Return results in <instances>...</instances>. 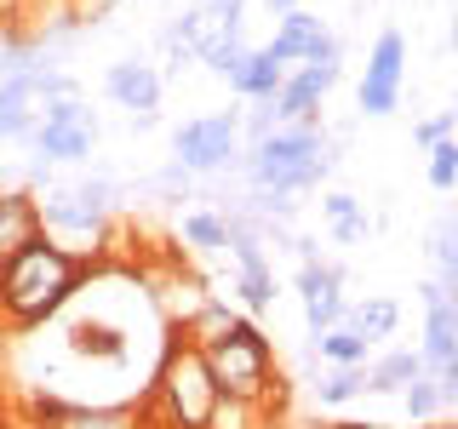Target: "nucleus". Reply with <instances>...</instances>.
Segmentation results:
<instances>
[{
    "label": "nucleus",
    "instance_id": "f257e3e1",
    "mask_svg": "<svg viewBox=\"0 0 458 429\" xmlns=\"http://www.w3.org/2000/svg\"><path fill=\"white\" fill-rule=\"evenodd\" d=\"M86 275H92L86 257L64 252L47 235H35L23 252H12L6 264H0V321L6 326H47L52 315L81 292Z\"/></svg>",
    "mask_w": 458,
    "mask_h": 429
},
{
    "label": "nucleus",
    "instance_id": "f03ea898",
    "mask_svg": "<svg viewBox=\"0 0 458 429\" xmlns=\"http://www.w3.org/2000/svg\"><path fill=\"white\" fill-rule=\"evenodd\" d=\"M333 143L321 126H276L241 149V172L258 195H304L333 172Z\"/></svg>",
    "mask_w": 458,
    "mask_h": 429
},
{
    "label": "nucleus",
    "instance_id": "7ed1b4c3",
    "mask_svg": "<svg viewBox=\"0 0 458 429\" xmlns=\"http://www.w3.org/2000/svg\"><path fill=\"white\" fill-rule=\"evenodd\" d=\"M212 400H218V383H212L200 349L172 332L161 366H155V378H149V395L138 400L143 429H207Z\"/></svg>",
    "mask_w": 458,
    "mask_h": 429
},
{
    "label": "nucleus",
    "instance_id": "20e7f679",
    "mask_svg": "<svg viewBox=\"0 0 458 429\" xmlns=\"http://www.w3.org/2000/svg\"><path fill=\"white\" fill-rule=\"evenodd\" d=\"M200 361H207L212 383H218V395L229 400H247V407H281V378H276V349H269V338L258 332L252 321H235L224 338H212L207 349H200Z\"/></svg>",
    "mask_w": 458,
    "mask_h": 429
},
{
    "label": "nucleus",
    "instance_id": "39448f33",
    "mask_svg": "<svg viewBox=\"0 0 458 429\" xmlns=\"http://www.w3.org/2000/svg\"><path fill=\"white\" fill-rule=\"evenodd\" d=\"M114 183L109 178H75V183H52L47 195H35L40 212V235L57 240L64 252L86 257V240H104L109 212H114Z\"/></svg>",
    "mask_w": 458,
    "mask_h": 429
},
{
    "label": "nucleus",
    "instance_id": "423d86ee",
    "mask_svg": "<svg viewBox=\"0 0 458 429\" xmlns=\"http://www.w3.org/2000/svg\"><path fill=\"white\" fill-rule=\"evenodd\" d=\"M172 166L190 178H218V172L241 166V109H212L183 121L172 132Z\"/></svg>",
    "mask_w": 458,
    "mask_h": 429
},
{
    "label": "nucleus",
    "instance_id": "0eeeda50",
    "mask_svg": "<svg viewBox=\"0 0 458 429\" xmlns=\"http://www.w3.org/2000/svg\"><path fill=\"white\" fill-rule=\"evenodd\" d=\"M338 75H344V46H338V35H333L321 52L310 57V63L286 69V80L276 86V97H269L276 121L281 126H321V104H327V92L338 86Z\"/></svg>",
    "mask_w": 458,
    "mask_h": 429
},
{
    "label": "nucleus",
    "instance_id": "6e6552de",
    "mask_svg": "<svg viewBox=\"0 0 458 429\" xmlns=\"http://www.w3.org/2000/svg\"><path fill=\"white\" fill-rule=\"evenodd\" d=\"M29 149L40 155V161H64V166H81L86 155H92L98 143V114L81 104V97H52L47 109H40L35 132L23 138Z\"/></svg>",
    "mask_w": 458,
    "mask_h": 429
},
{
    "label": "nucleus",
    "instance_id": "1a4fd4ad",
    "mask_svg": "<svg viewBox=\"0 0 458 429\" xmlns=\"http://www.w3.org/2000/svg\"><path fill=\"white\" fill-rule=\"evenodd\" d=\"M424 372L441 383L447 407L458 400V298L447 286L424 281V343H419Z\"/></svg>",
    "mask_w": 458,
    "mask_h": 429
},
{
    "label": "nucleus",
    "instance_id": "9d476101",
    "mask_svg": "<svg viewBox=\"0 0 458 429\" xmlns=\"http://www.w3.org/2000/svg\"><path fill=\"white\" fill-rule=\"evenodd\" d=\"M229 223V257H235V298L247 304L252 315H264L269 304H276V269H269V252H264V229H258L247 212H224Z\"/></svg>",
    "mask_w": 458,
    "mask_h": 429
},
{
    "label": "nucleus",
    "instance_id": "9b49d317",
    "mask_svg": "<svg viewBox=\"0 0 458 429\" xmlns=\"http://www.w3.org/2000/svg\"><path fill=\"white\" fill-rule=\"evenodd\" d=\"M401 86H407V35H401V29H384L367 52V75L355 86V104H361V114L384 121V114L401 109Z\"/></svg>",
    "mask_w": 458,
    "mask_h": 429
},
{
    "label": "nucleus",
    "instance_id": "f8f14e48",
    "mask_svg": "<svg viewBox=\"0 0 458 429\" xmlns=\"http://www.w3.org/2000/svg\"><path fill=\"white\" fill-rule=\"evenodd\" d=\"M161 63H149V57H121V63L104 69V97L114 109L132 114V126H155L161 121Z\"/></svg>",
    "mask_w": 458,
    "mask_h": 429
},
{
    "label": "nucleus",
    "instance_id": "ddd939ff",
    "mask_svg": "<svg viewBox=\"0 0 458 429\" xmlns=\"http://www.w3.org/2000/svg\"><path fill=\"white\" fill-rule=\"evenodd\" d=\"M298 304H304V326L310 338H321L327 326L344 321V269L327 257H304L298 264Z\"/></svg>",
    "mask_w": 458,
    "mask_h": 429
},
{
    "label": "nucleus",
    "instance_id": "4468645a",
    "mask_svg": "<svg viewBox=\"0 0 458 429\" xmlns=\"http://www.w3.org/2000/svg\"><path fill=\"white\" fill-rule=\"evenodd\" d=\"M29 418H35V429H143L138 407H92V400H57V395H35Z\"/></svg>",
    "mask_w": 458,
    "mask_h": 429
},
{
    "label": "nucleus",
    "instance_id": "2eb2a0df",
    "mask_svg": "<svg viewBox=\"0 0 458 429\" xmlns=\"http://www.w3.org/2000/svg\"><path fill=\"white\" fill-rule=\"evenodd\" d=\"M333 40V29H327V18H315V12L304 6H293V12H281V23H276V40H269V57L286 69H298V63H310L315 52Z\"/></svg>",
    "mask_w": 458,
    "mask_h": 429
},
{
    "label": "nucleus",
    "instance_id": "dca6fc26",
    "mask_svg": "<svg viewBox=\"0 0 458 429\" xmlns=\"http://www.w3.org/2000/svg\"><path fill=\"white\" fill-rule=\"evenodd\" d=\"M40 235V212L29 189H0V264Z\"/></svg>",
    "mask_w": 458,
    "mask_h": 429
},
{
    "label": "nucleus",
    "instance_id": "f3484780",
    "mask_svg": "<svg viewBox=\"0 0 458 429\" xmlns=\"http://www.w3.org/2000/svg\"><path fill=\"white\" fill-rule=\"evenodd\" d=\"M281 80H286V63H276V57H269V46H247L241 69L229 75V92L247 97V104H264V97H276Z\"/></svg>",
    "mask_w": 458,
    "mask_h": 429
},
{
    "label": "nucleus",
    "instance_id": "a211bd4d",
    "mask_svg": "<svg viewBox=\"0 0 458 429\" xmlns=\"http://www.w3.org/2000/svg\"><path fill=\"white\" fill-rule=\"evenodd\" d=\"M424 372V361H419V349H390V355H378V361H367L361 366V378H367V390L372 395H401L412 378Z\"/></svg>",
    "mask_w": 458,
    "mask_h": 429
},
{
    "label": "nucleus",
    "instance_id": "6ab92c4d",
    "mask_svg": "<svg viewBox=\"0 0 458 429\" xmlns=\"http://www.w3.org/2000/svg\"><path fill=\"white\" fill-rule=\"evenodd\" d=\"M344 326L361 332L367 343H378V338H390L401 326V304H395V298H361V304H344Z\"/></svg>",
    "mask_w": 458,
    "mask_h": 429
},
{
    "label": "nucleus",
    "instance_id": "aec40b11",
    "mask_svg": "<svg viewBox=\"0 0 458 429\" xmlns=\"http://www.w3.org/2000/svg\"><path fill=\"white\" fill-rule=\"evenodd\" d=\"M235 321H241V315L229 309L224 298H207V304H200V309L190 315V321H178L172 332H178L183 343H195V349H207V343H212V338H224V332H229Z\"/></svg>",
    "mask_w": 458,
    "mask_h": 429
},
{
    "label": "nucleus",
    "instance_id": "412c9836",
    "mask_svg": "<svg viewBox=\"0 0 458 429\" xmlns=\"http://www.w3.org/2000/svg\"><path fill=\"white\" fill-rule=\"evenodd\" d=\"M321 212H327V223H333V240H338V247H361V240H367V212H361V200H355V195H344V189H333V195H327L321 200Z\"/></svg>",
    "mask_w": 458,
    "mask_h": 429
},
{
    "label": "nucleus",
    "instance_id": "4be33fe9",
    "mask_svg": "<svg viewBox=\"0 0 458 429\" xmlns=\"http://www.w3.org/2000/svg\"><path fill=\"white\" fill-rule=\"evenodd\" d=\"M315 343V355H321V361L327 366H367L372 361V343L361 338V332H350V326H327V332L321 338H310Z\"/></svg>",
    "mask_w": 458,
    "mask_h": 429
},
{
    "label": "nucleus",
    "instance_id": "5701e85b",
    "mask_svg": "<svg viewBox=\"0 0 458 429\" xmlns=\"http://www.w3.org/2000/svg\"><path fill=\"white\" fill-rule=\"evenodd\" d=\"M429 264H436V286H458V218L441 212L436 229H429Z\"/></svg>",
    "mask_w": 458,
    "mask_h": 429
},
{
    "label": "nucleus",
    "instance_id": "b1692460",
    "mask_svg": "<svg viewBox=\"0 0 458 429\" xmlns=\"http://www.w3.org/2000/svg\"><path fill=\"white\" fill-rule=\"evenodd\" d=\"M178 235L190 240L195 252H224L229 247V223H224V212H212V206H195V212H183V223H178Z\"/></svg>",
    "mask_w": 458,
    "mask_h": 429
},
{
    "label": "nucleus",
    "instance_id": "393cba45",
    "mask_svg": "<svg viewBox=\"0 0 458 429\" xmlns=\"http://www.w3.org/2000/svg\"><path fill=\"white\" fill-rule=\"evenodd\" d=\"M424 178L436 195H453L458 189V138H441L424 149Z\"/></svg>",
    "mask_w": 458,
    "mask_h": 429
},
{
    "label": "nucleus",
    "instance_id": "a878e982",
    "mask_svg": "<svg viewBox=\"0 0 458 429\" xmlns=\"http://www.w3.org/2000/svg\"><path fill=\"white\" fill-rule=\"evenodd\" d=\"M401 407H407V418H412V424H429L436 412H447V395H441V383L429 378V372H419V378L401 390Z\"/></svg>",
    "mask_w": 458,
    "mask_h": 429
},
{
    "label": "nucleus",
    "instance_id": "bb28decb",
    "mask_svg": "<svg viewBox=\"0 0 458 429\" xmlns=\"http://www.w3.org/2000/svg\"><path fill=\"white\" fill-rule=\"evenodd\" d=\"M361 390H367L361 366H333L321 383H315V400H321V407H344V400H355Z\"/></svg>",
    "mask_w": 458,
    "mask_h": 429
},
{
    "label": "nucleus",
    "instance_id": "cd10ccee",
    "mask_svg": "<svg viewBox=\"0 0 458 429\" xmlns=\"http://www.w3.org/2000/svg\"><path fill=\"white\" fill-rule=\"evenodd\" d=\"M258 424H264V407H247V400H229V395H218L207 412V429H258Z\"/></svg>",
    "mask_w": 458,
    "mask_h": 429
},
{
    "label": "nucleus",
    "instance_id": "c85d7f7f",
    "mask_svg": "<svg viewBox=\"0 0 458 429\" xmlns=\"http://www.w3.org/2000/svg\"><path fill=\"white\" fill-rule=\"evenodd\" d=\"M441 138H453V109L424 114V121L412 126V143H419V149H429V143H441Z\"/></svg>",
    "mask_w": 458,
    "mask_h": 429
},
{
    "label": "nucleus",
    "instance_id": "c756f323",
    "mask_svg": "<svg viewBox=\"0 0 458 429\" xmlns=\"http://www.w3.org/2000/svg\"><path fill=\"white\" fill-rule=\"evenodd\" d=\"M298 6V0H269V12H276V18H281V12H293Z\"/></svg>",
    "mask_w": 458,
    "mask_h": 429
},
{
    "label": "nucleus",
    "instance_id": "7c9ffc66",
    "mask_svg": "<svg viewBox=\"0 0 458 429\" xmlns=\"http://www.w3.org/2000/svg\"><path fill=\"white\" fill-rule=\"evenodd\" d=\"M333 429H378V424H333Z\"/></svg>",
    "mask_w": 458,
    "mask_h": 429
}]
</instances>
